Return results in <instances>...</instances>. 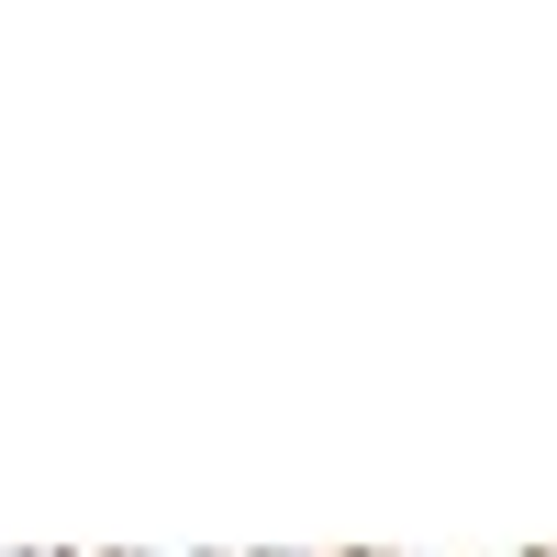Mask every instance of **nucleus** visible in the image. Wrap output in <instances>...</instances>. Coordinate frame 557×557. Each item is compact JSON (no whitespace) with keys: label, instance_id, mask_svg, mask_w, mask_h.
Masks as SVG:
<instances>
[{"label":"nucleus","instance_id":"3","mask_svg":"<svg viewBox=\"0 0 557 557\" xmlns=\"http://www.w3.org/2000/svg\"><path fill=\"white\" fill-rule=\"evenodd\" d=\"M101 557H146V546H101Z\"/></svg>","mask_w":557,"mask_h":557},{"label":"nucleus","instance_id":"1","mask_svg":"<svg viewBox=\"0 0 557 557\" xmlns=\"http://www.w3.org/2000/svg\"><path fill=\"white\" fill-rule=\"evenodd\" d=\"M0 557H67V546H0Z\"/></svg>","mask_w":557,"mask_h":557},{"label":"nucleus","instance_id":"4","mask_svg":"<svg viewBox=\"0 0 557 557\" xmlns=\"http://www.w3.org/2000/svg\"><path fill=\"white\" fill-rule=\"evenodd\" d=\"M524 557H557V546H524Z\"/></svg>","mask_w":557,"mask_h":557},{"label":"nucleus","instance_id":"2","mask_svg":"<svg viewBox=\"0 0 557 557\" xmlns=\"http://www.w3.org/2000/svg\"><path fill=\"white\" fill-rule=\"evenodd\" d=\"M335 557H391V546H335Z\"/></svg>","mask_w":557,"mask_h":557}]
</instances>
